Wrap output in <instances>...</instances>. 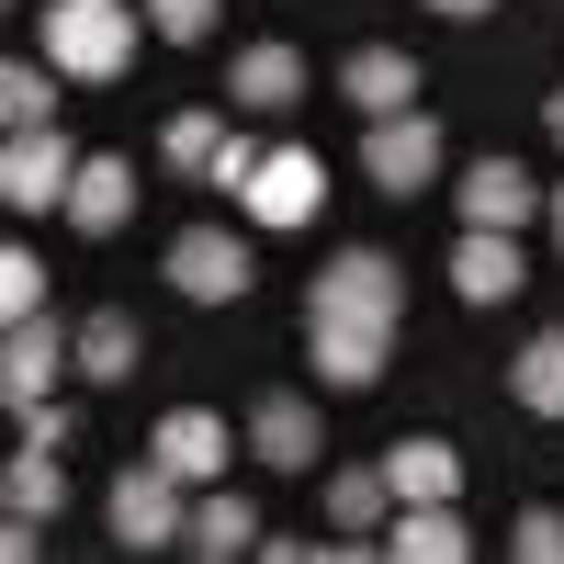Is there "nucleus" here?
I'll use <instances>...</instances> for the list:
<instances>
[{"label": "nucleus", "instance_id": "f257e3e1", "mask_svg": "<svg viewBox=\"0 0 564 564\" xmlns=\"http://www.w3.org/2000/svg\"><path fill=\"white\" fill-rule=\"evenodd\" d=\"M135 34H148V0H45L34 12L45 68H68V79H124Z\"/></svg>", "mask_w": 564, "mask_h": 564}, {"label": "nucleus", "instance_id": "f03ea898", "mask_svg": "<svg viewBox=\"0 0 564 564\" xmlns=\"http://www.w3.org/2000/svg\"><path fill=\"white\" fill-rule=\"evenodd\" d=\"M181 531H193V486H181L159 452L124 463V475H113V542H124V553H159V542H181Z\"/></svg>", "mask_w": 564, "mask_h": 564}, {"label": "nucleus", "instance_id": "7ed1b4c3", "mask_svg": "<svg viewBox=\"0 0 564 564\" xmlns=\"http://www.w3.org/2000/svg\"><path fill=\"white\" fill-rule=\"evenodd\" d=\"M305 316H372V327H395L406 316V282L384 249H339L316 282H305Z\"/></svg>", "mask_w": 564, "mask_h": 564}, {"label": "nucleus", "instance_id": "20e7f679", "mask_svg": "<svg viewBox=\"0 0 564 564\" xmlns=\"http://www.w3.org/2000/svg\"><path fill=\"white\" fill-rule=\"evenodd\" d=\"M57 372H79V327H57V316H12V339H0V395H12V417L57 395Z\"/></svg>", "mask_w": 564, "mask_h": 564}, {"label": "nucleus", "instance_id": "39448f33", "mask_svg": "<svg viewBox=\"0 0 564 564\" xmlns=\"http://www.w3.org/2000/svg\"><path fill=\"white\" fill-rule=\"evenodd\" d=\"M68 181H79V159H68L57 124H34V135L0 148V204L12 215H68Z\"/></svg>", "mask_w": 564, "mask_h": 564}, {"label": "nucleus", "instance_id": "423d86ee", "mask_svg": "<svg viewBox=\"0 0 564 564\" xmlns=\"http://www.w3.org/2000/svg\"><path fill=\"white\" fill-rule=\"evenodd\" d=\"M384 350H395V327H372V316H305V361H316V384H384Z\"/></svg>", "mask_w": 564, "mask_h": 564}, {"label": "nucleus", "instance_id": "0eeeda50", "mask_svg": "<svg viewBox=\"0 0 564 564\" xmlns=\"http://www.w3.org/2000/svg\"><path fill=\"white\" fill-rule=\"evenodd\" d=\"M260 226H316L327 215V170H316V148H271L260 170H249V193H238Z\"/></svg>", "mask_w": 564, "mask_h": 564}, {"label": "nucleus", "instance_id": "6e6552de", "mask_svg": "<svg viewBox=\"0 0 564 564\" xmlns=\"http://www.w3.org/2000/svg\"><path fill=\"white\" fill-rule=\"evenodd\" d=\"M361 170L384 181L395 204H406V193H430V181H441V124H430V113H384V124L361 135Z\"/></svg>", "mask_w": 564, "mask_h": 564}, {"label": "nucleus", "instance_id": "1a4fd4ad", "mask_svg": "<svg viewBox=\"0 0 564 564\" xmlns=\"http://www.w3.org/2000/svg\"><path fill=\"white\" fill-rule=\"evenodd\" d=\"M170 282L193 305H238L249 294V238H226V226H181V238H170Z\"/></svg>", "mask_w": 564, "mask_h": 564}, {"label": "nucleus", "instance_id": "9d476101", "mask_svg": "<svg viewBox=\"0 0 564 564\" xmlns=\"http://www.w3.org/2000/svg\"><path fill=\"white\" fill-rule=\"evenodd\" d=\"M148 452L170 463L181 486H215V475H226V452H238V430H226L215 406H170L159 430H148Z\"/></svg>", "mask_w": 564, "mask_h": 564}, {"label": "nucleus", "instance_id": "9b49d317", "mask_svg": "<svg viewBox=\"0 0 564 564\" xmlns=\"http://www.w3.org/2000/svg\"><path fill=\"white\" fill-rule=\"evenodd\" d=\"M520 282H531V260H520L508 226H463V249H452V294L463 305H508Z\"/></svg>", "mask_w": 564, "mask_h": 564}, {"label": "nucleus", "instance_id": "f8f14e48", "mask_svg": "<svg viewBox=\"0 0 564 564\" xmlns=\"http://www.w3.org/2000/svg\"><path fill=\"white\" fill-rule=\"evenodd\" d=\"M452 204H463V226H508V238H520V226L542 215V181H531L520 159H486V170L452 181Z\"/></svg>", "mask_w": 564, "mask_h": 564}, {"label": "nucleus", "instance_id": "ddd939ff", "mask_svg": "<svg viewBox=\"0 0 564 564\" xmlns=\"http://www.w3.org/2000/svg\"><path fill=\"white\" fill-rule=\"evenodd\" d=\"M339 90L361 102V124H384V113H417V57H406V45H361V57L339 68Z\"/></svg>", "mask_w": 564, "mask_h": 564}, {"label": "nucleus", "instance_id": "4468645a", "mask_svg": "<svg viewBox=\"0 0 564 564\" xmlns=\"http://www.w3.org/2000/svg\"><path fill=\"white\" fill-rule=\"evenodd\" d=\"M68 226H79V238H124V226H135V170H124V159H79Z\"/></svg>", "mask_w": 564, "mask_h": 564}, {"label": "nucleus", "instance_id": "2eb2a0df", "mask_svg": "<svg viewBox=\"0 0 564 564\" xmlns=\"http://www.w3.org/2000/svg\"><path fill=\"white\" fill-rule=\"evenodd\" d=\"M316 441H327V430H316V406H305V395H260V406H249V452L271 463V475H305Z\"/></svg>", "mask_w": 564, "mask_h": 564}, {"label": "nucleus", "instance_id": "dca6fc26", "mask_svg": "<svg viewBox=\"0 0 564 564\" xmlns=\"http://www.w3.org/2000/svg\"><path fill=\"white\" fill-rule=\"evenodd\" d=\"M384 553H395V564H463V553H475V531L452 520V497H406L395 531H384Z\"/></svg>", "mask_w": 564, "mask_h": 564}, {"label": "nucleus", "instance_id": "f3484780", "mask_svg": "<svg viewBox=\"0 0 564 564\" xmlns=\"http://www.w3.org/2000/svg\"><path fill=\"white\" fill-rule=\"evenodd\" d=\"M226 90H238V113H294L305 102V57H294V45H238Z\"/></svg>", "mask_w": 564, "mask_h": 564}, {"label": "nucleus", "instance_id": "a211bd4d", "mask_svg": "<svg viewBox=\"0 0 564 564\" xmlns=\"http://www.w3.org/2000/svg\"><path fill=\"white\" fill-rule=\"evenodd\" d=\"M181 542H193L204 564L260 553V508H249V497H226V486H204V497H193V531H181Z\"/></svg>", "mask_w": 564, "mask_h": 564}, {"label": "nucleus", "instance_id": "6ab92c4d", "mask_svg": "<svg viewBox=\"0 0 564 564\" xmlns=\"http://www.w3.org/2000/svg\"><path fill=\"white\" fill-rule=\"evenodd\" d=\"M384 486H395V508L406 497H463V452L452 441H395L384 452Z\"/></svg>", "mask_w": 564, "mask_h": 564}, {"label": "nucleus", "instance_id": "aec40b11", "mask_svg": "<svg viewBox=\"0 0 564 564\" xmlns=\"http://www.w3.org/2000/svg\"><path fill=\"white\" fill-rule=\"evenodd\" d=\"M135 361H148V339H135V316H124V305L79 316V372H90V384H124Z\"/></svg>", "mask_w": 564, "mask_h": 564}, {"label": "nucleus", "instance_id": "412c9836", "mask_svg": "<svg viewBox=\"0 0 564 564\" xmlns=\"http://www.w3.org/2000/svg\"><path fill=\"white\" fill-rule=\"evenodd\" d=\"M508 395H520L531 417H564V327L520 339V361H508Z\"/></svg>", "mask_w": 564, "mask_h": 564}, {"label": "nucleus", "instance_id": "4be33fe9", "mask_svg": "<svg viewBox=\"0 0 564 564\" xmlns=\"http://www.w3.org/2000/svg\"><path fill=\"white\" fill-rule=\"evenodd\" d=\"M57 90H68V68H34V57H12V68H0V124H12V135L57 124Z\"/></svg>", "mask_w": 564, "mask_h": 564}, {"label": "nucleus", "instance_id": "5701e85b", "mask_svg": "<svg viewBox=\"0 0 564 564\" xmlns=\"http://www.w3.org/2000/svg\"><path fill=\"white\" fill-rule=\"evenodd\" d=\"M215 159H226V124H215V113H170V124H159V170L215 181Z\"/></svg>", "mask_w": 564, "mask_h": 564}, {"label": "nucleus", "instance_id": "b1692460", "mask_svg": "<svg viewBox=\"0 0 564 564\" xmlns=\"http://www.w3.org/2000/svg\"><path fill=\"white\" fill-rule=\"evenodd\" d=\"M384 508H395L384 463H350V475H327V520H339V531H384Z\"/></svg>", "mask_w": 564, "mask_h": 564}, {"label": "nucleus", "instance_id": "393cba45", "mask_svg": "<svg viewBox=\"0 0 564 564\" xmlns=\"http://www.w3.org/2000/svg\"><path fill=\"white\" fill-rule=\"evenodd\" d=\"M0 497H12L23 508V520H57V508H68V475H57V452H12V475H0Z\"/></svg>", "mask_w": 564, "mask_h": 564}, {"label": "nucleus", "instance_id": "a878e982", "mask_svg": "<svg viewBox=\"0 0 564 564\" xmlns=\"http://www.w3.org/2000/svg\"><path fill=\"white\" fill-rule=\"evenodd\" d=\"M0 316H45V260H34V249L0 260Z\"/></svg>", "mask_w": 564, "mask_h": 564}, {"label": "nucleus", "instance_id": "bb28decb", "mask_svg": "<svg viewBox=\"0 0 564 564\" xmlns=\"http://www.w3.org/2000/svg\"><path fill=\"white\" fill-rule=\"evenodd\" d=\"M508 542H520V564H564V508H520Z\"/></svg>", "mask_w": 564, "mask_h": 564}, {"label": "nucleus", "instance_id": "cd10ccee", "mask_svg": "<svg viewBox=\"0 0 564 564\" xmlns=\"http://www.w3.org/2000/svg\"><path fill=\"white\" fill-rule=\"evenodd\" d=\"M148 34H170V45H204V34H215V0H148Z\"/></svg>", "mask_w": 564, "mask_h": 564}, {"label": "nucleus", "instance_id": "c85d7f7f", "mask_svg": "<svg viewBox=\"0 0 564 564\" xmlns=\"http://www.w3.org/2000/svg\"><path fill=\"white\" fill-rule=\"evenodd\" d=\"M430 12H452V23H475V12H497V0H430Z\"/></svg>", "mask_w": 564, "mask_h": 564}, {"label": "nucleus", "instance_id": "c756f323", "mask_svg": "<svg viewBox=\"0 0 564 564\" xmlns=\"http://www.w3.org/2000/svg\"><path fill=\"white\" fill-rule=\"evenodd\" d=\"M542 124H553V148H564V90H553V113H542Z\"/></svg>", "mask_w": 564, "mask_h": 564}, {"label": "nucleus", "instance_id": "7c9ffc66", "mask_svg": "<svg viewBox=\"0 0 564 564\" xmlns=\"http://www.w3.org/2000/svg\"><path fill=\"white\" fill-rule=\"evenodd\" d=\"M542 215H553V238H564V193H553V204H542Z\"/></svg>", "mask_w": 564, "mask_h": 564}]
</instances>
